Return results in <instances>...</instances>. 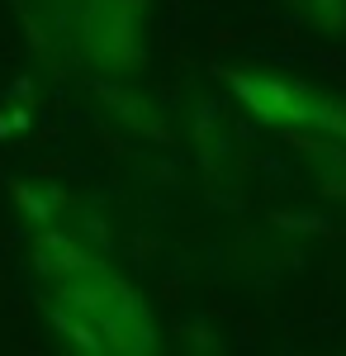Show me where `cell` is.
<instances>
[{
    "instance_id": "6da1fadb",
    "label": "cell",
    "mask_w": 346,
    "mask_h": 356,
    "mask_svg": "<svg viewBox=\"0 0 346 356\" xmlns=\"http://www.w3.org/2000/svg\"><path fill=\"white\" fill-rule=\"evenodd\" d=\"M57 304L85 314L105 352H119V356H142V352H157V328L147 318V304L138 300L133 285L114 280V275L100 266V271H85V275H72V280H57Z\"/></svg>"
},
{
    "instance_id": "7a4b0ae2",
    "label": "cell",
    "mask_w": 346,
    "mask_h": 356,
    "mask_svg": "<svg viewBox=\"0 0 346 356\" xmlns=\"http://www.w3.org/2000/svg\"><path fill=\"white\" fill-rule=\"evenodd\" d=\"M223 81L238 90V100L266 129H304L308 110H313V95H318L313 86L285 81V76H270V72H242V67H228Z\"/></svg>"
},
{
    "instance_id": "3957f363",
    "label": "cell",
    "mask_w": 346,
    "mask_h": 356,
    "mask_svg": "<svg viewBox=\"0 0 346 356\" xmlns=\"http://www.w3.org/2000/svg\"><path fill=\"white\" fill-rule=\"evenodd\" d=\"M138 0H95L85 19V57L109 72H129L142 62V38H138Z\"/></svg>"
},
{
    "instance_id": "277c9868",
    "label": "cell",
    "mask_w": 346,
    "mask_h": 356,
    "mask_svg": "<svg viewBox=\"0 0 346 356\" xmlns=\"http://www.w3.org/2000/svg\"><path fill=\"white\" fill-rule=\"evenodd\" d=\"M100 252L81 243V233L72 223H43L38 238H33V271L43 280H72V275H85V271H100Z\"/></svg>"
},
{
    "instance_id": "5b68a950",
    "label": "cell",
    "mask_w": 346,
    "mask_h": 356,
    "mask_svg": "<svg viewBox=\"0 0 346 356\" xmlns=\"http://www.w3.org/2000/svg\"><path fill=\"white\" fill-rule=\"evenodd\" d=\"M10 200L24 209V219L28 223H57V219H67L76 204H72V195L62 191V186H48V181H10Z\"/></svg>"
},
{
    "instance_id": "8992f818",
    "label": "cell",
    "mask_w": 346,
    "mask_h": 356,
    "mask_svg": "<svg viewBox=\"0 0 346 356\" xmlns=\"http://www.w3.org/2000/svg\"><path fill=\"white\" fill-rule=\"evenodd\" d=\"M48 318H53V328L62 332V342H67V347H76V352H90V356L105 352L100 332H95V323H90L85 314H76V309H67V304L48 300Z\"/></svg>"
},
{
    "instance_id": "52a82bcc",
    "label": "cell",
    "mask_w": 346,
    "mask_h": 356,
    "mask_svg": "<svg viewBox=\"0 0 346 356\" xmlns=\"http://www.w3.org/2000/svg\"><path fill=\"white\" fill-rule=\"evenodd\" d=\"M290 10L322 33H346V0H290Z\"/></svg>"
},
{
    "instance_id": "ba28073f",
    "label": "cell",
    "mask_w": 346,
    "mask_h": 356,
    "mask_svg": "<svg viewBox=\"0 0 346 356\" xmlns=\"http://www.w3.org/2000/svg\"><path fill=\"white\" fill-rule=\"evenodd\" d=\"M313 171H318V186L327 195L346 200V147H313Z\"/></svg>"
}]
</instances>
